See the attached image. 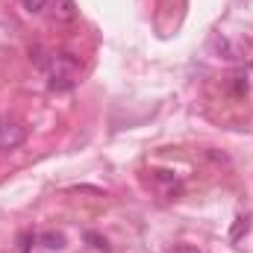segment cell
<instances>
[{"instance_id": "4", "label": "cell", "mask_w": 253, "mask_h": 253, "mask_svg": "<svg viewBox=\"0 0 253 253\" xmlns=\"http://www.w3.org/2000/svg\"><path fill=\"white\" fill-rule=\"evenodd\" d=\"M248 230H251V218L239 215V218H236V224H233V233H230V239H233V242H239V239H242Z\"/></svg>"}, {"instance_id": "2", "label": "cell", "mask_w": 253, "mask_h": 253, "mask_svg": "<svg viewBox=\"0 0 253 253\" xmlns=\"http://www.w3.org/2000/svg\"><path fill=\"white\" fill-rule=\"evenodd\" d=\"M56 18H62V21H74L77 18L74 0H56Z\"/></svg>"}, {"instance_id": "1", "label": "cell", "mask_w": 253, "mask_h": 253, "mask_svg": "<svg viewBox=\"0 0 253 253\" xmlns=\"http://www.w3.org/2000/svg\"><path fill=\"white\" fill-rule=\"evenodd\" d=\"M24 138L27 132L18 121H0V150H15L24 144Z\"/></svg>"}, {"instance_id": "8", "label": "cell", "mask_w": 253, "mask_h": 253, "mask_svg": "<svg viewBox=\"0 0 253 253\" xmlns=\"http://www.w3.org/2000/svg\"><path fill=\"white\" fill-rule=\"evenodd\" d=\"M168 253H200V251H197L194 245H174Z\"/></svg>"}, {"instance_id": "7", "label": "cell", "mask_w": 253, "mask_h": 253, "mask_svg": "<svg viewBox=\"0 0 253 253\" xmlns=\"http://www.w3.org/2000/svg\"><path fill=\"white\" fill-rule=\"evenodd\" d=\"M85 239H88V242H91V248H97V251H109V248H106V242H103V239H100V236H94V233H88V236H85Z\"/></svg>"}, {"instance_id": "6", "label": "cell", "mask_w": 253, "mask_h": 253, "mask_svg": "<svg viewBox=\"0 0 253 253\" xmlns=\"http://www.w3.org/2000/svg\"><path fill=\"white\" fill-rule=\"evenodd\" d=\"M233 94H239V97L248 94V77H245V74H236V77H233Z\"/></svg>"}, {"instance_id": "3", "label": "cell", "mask_w": 253, "mask_h": 253, "mask_svg": "<svg viewBox=\"0 0 253 253\" xmlns=\"http://www.w3.org/2000/svg\"><path fill=\"white\" fill-rule=\"evenodd\" d=\"M42 245L50 248V251H62L65 248V236L62 233H44V236H42Z\"/></svg>"}, {"instance_id": "5", "label": "cell", "mask_w": 253, "mask_h": 253, "mask_svg": "<svg viewBox=\"0 0 253 253\" xmlns=\"http://www.w3.org/2000/svg\"><path fill=\"white\" fill-rule=\"evenodd\" d=\"M24 3V9L30 12V15H39V12H44L47 6H50V0H21Z\"/></svg>"}]
</instances>
